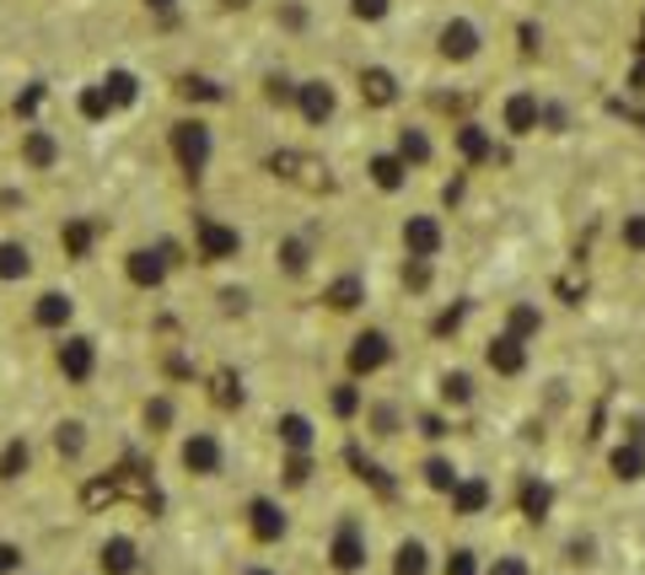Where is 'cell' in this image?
<instances>
[{
  "instance_id": "cell-1",
  "label": "cell",
  "mask_w": 645,
  "mask_h": 575,
  "mask_svg": "<svg viewBox=\"0 0 645 575\" xmlns=\"http://www.w3.org/2000/svg\"><path fill=\"white\" fill-rule=\"evenodd\" d=\"M549 565L559 575H618L624 571V544L618 527L597 511H576L559 533H554Z\"/></svg>"
},
{
  "instance_id": "cell-2",
  "label": "cell",
  "mask_w": 645,
  "mask_h": 575,
  "mask_svg": "<svg viewBox=\"0 0 645 575\" xmlns=\"http://www.w3.org/2000/svg\"><path fill=\"white\" fill-rule=\"evenodd\" d=\"M500 140L527 146V140H544V87H506L495 97V129Z\"/></svg>"
},
{
  "instance_id": "cell-3",
  "label": "cell",
  "mask_w": 645,
  "mask_h": 575,
  "mask_svg": "<svg viewBox=\"0 0 645 575\" xmlns=\"http://www.w3.org/2000/svg\"><path fill=\"white\" fill-rule=\"evenodd\" d=\"M608 259H614L624 274H645V194L624 199L614 215H608Z\"/></svg>"
},
{
  "instance_id": "cell-4",
  "label": "cell",
  "mask_w": 645,
  "mask_h": 575,
  "mask_svg": "<svg viewBox=\"0 0 645 575\" xmlns=\"http://www.w3.org/2000/svg\"><path fill=\"white\" fill-rule=\"evenodd\" d=\"M479 366H485V377H495V382H522V377H532V366H538V350H532L527 339H517V333L490 329L479 339Z\"/></svg>"
},
{
  "instance_id": "cell-5",
  "label": "cell",
  "mask_w": 645,
  "mask_h": 575,
  "mask_svg": "<svg viewBox=\"0 0 645 575\" xmlns=\"http://www.w3.org/2000/svg\"><path fill=\"white\" fill-rule=\"evenodd\" d=\"M603 485L614 489V495H624V500H635V495H645V447L641 441H624V436H603Z\"/></svg>"
},
{
  "instance_id": "cell-6",
  "label": "cell",
  "mask_w": 645,
  "mask_h": 575,
  "mask_svg": "<svg viewBox=\"0 0 645 575\" xmlns=\"http://www.w3.org/2000/svg\"><path fill=\"white\" fill-rule=\"evenodd\" d=\"M399 247L403 259H426V264H441L447 247H452V226L441 211H409L399 221Z\"/></svg>"
},
{
  "instance_id": "cell-7",
  "label": "cell",
  "mask_w": 645,
  "mask_h": 575,
  "mask_svg": "<svg viewBox=\"0 0 645 575\" xmlns=\"http://www.w3.org/2000/svg\"><path fill=\"white\" fill-rule=\"evenodd\" d=\"M479 398H485V377H479V366H441L436 371V415L441 420H452V415H473L479 409Z\"/></svg>"
},
{
  "instance_id": "cell-8",
  "label": "cell",
  "mask_w": 645,
  "mask_h": 575,
  "mask_svg": "<svg viewBox=\"0 0 645 575\" xmlns=\"http://www.w3.org/2000/svg\"><path fill=\"white\" fill-rule=\"evenodd\" d=\"M485 43H490V32H485V22H479L473 11H452V17L436 28V55L447 65H473L485 55Z\"/></svg>"
},
{
  "instance_id": "cell-9",
  "label": "cell",
  "mask_w": 645,
  "mask_h": 575,
  "mask_svg": "<svg viewBox=\"0 0 645 575\" xmlns=\"http://www.w3.org/2000/svg\"><path fill=\"white\" fill-rule=\"evenodd\" d=\"M495 329L517 333V339H527L532 350L544 344V333L554 329V312L544 296H511V302H500V318H495Z\"/></svg>"
},
{
  "instance_id": "cell-10",
  "label": "cell",
  "mask_w": 645,
  "mask_h": 575,
  "mask_svg": "<svg viewBox=\"0 0 645 575\" xmlns=\"http://www.w3.org/2000/svg\"><path fill=\"white\" fill-rule=\"evenodd\" d=\"M361 420H367V436H371V441H399V436H409V425H420L426 415H414L403 398L382 393V398H367Z\"/></svg>"
},
{
  "instance_id": "cell-11",
  "label": "cell",
  "mask_w": 645,
  "mask_h": 575,
  "mask_svg": "<svg viewBox=\"0 0 645 575\" xmlns=\"http://www.w3.org/2000/svg\"><path fill=\"white\" fill-rule=\"evenodd\" d=\"M367 559H371L367 527H361L355 516H344V522L334 527V538H329V565H334L339 575H361L367 571Z\"/></svg>"
},
{
  "instance_id": "cell-12",
  "label": "cell",
  "mask_w": 645,
  "mask_h": 575,
  "mask_svg": "<svg viewBox=\"0 0 645 575\" xmlns=\"http://www.w3.org/2000/svg\"><path fill=\"white\" fill-rule=\"evenodd\" d=\"M173 152H178V162H184V173H205L211 167V129L199 119H184V124H173Z\"/></svg>"
},
{
  "instance_id": "cell-13",
  "label": "cell",
  "mask_w": 645,
  "mask_h": 575,
  "mask_svg": "<svg viewBox=\"0 0 645 575\" xmlns=\"http://www.w3.org/2000/svg\"><path fill=\"white\" fill-rule=\"evenodd\" d=\"M388 361H393V339H388V329L355 333V344H350V377H377Z\"/></svg>"
},
{
  "instance_id": "cell-14",
  "label": "cell",
  "mask_w": 645,
  "mask_h": 575,
  "mask_svg": "<svg viewBox=\"0 0 645 575\" xmlns=\"http://www.w3.org/2000/svg\"><path fill=\"white\" fill-rule=\"evenodd\" d=\"M462 479H468V474H462V462L452 452H441V447L426 452V462H420V485H426L430 495H441V500H452V495L462 489Z\"/></svg>"
},
{
  "instance_id": "cell-15",
  "label": "cell",
  "mask_w": 645,
  "mask_h": 575,
  "mask_svg": "<svg viewBox=\"0 0 645 575\" xmlns=\"http://www.w3.org/2000/svg\"><path fill=\"white\" fill-rule=\"evenodd\" d=\"M296 108H302V119H307L312 129H317V124H329V119H334V108H339L334 81H323V76L302 81V87H296Z\"/></svg>"
},
{
  "instance_id": "cell-16",
  "label": "cell",
  "mask_w": 645,
  "mask_h": 575,
  "mask_svg": "<svg viewBox=\"0 0 645 575\" xmlns=\"http://www.w3.org/2000/svg\"><path fill=\"white\" fill-rule=\"evenodd\" d=\"M479 575H544V565H538L532 548L506 544V548H495V554H479Z\"/></svg>"
},
{
  "instance_id": "cell-17",
  "label": "cell",
  "mask_w": 645,
  "mask_h": 575,
  "mask_svg": "<svg viewBox=\"0 0 645 575\" xmlns=\"http://www.w3.org/2000/svg\"><path fill=\"white\" fill-rule=\"evenodd\" d=\"M393 152L403 156V167H409V173H426L430 162H436V140H430L426 124H403L399 140H393Z\"/></svg>"
},
{
  "instance_id": "cell-18",
  "label": "cell",
  "mask_w": 645,
  "mask_h": 575,
  "mask_svg": "<svg viewBox=\"0 0 645 575\" xmlns=\"http://www.w3.org/2000/svg\"><path fill=\"white\" fill-rule=\"evenodd\" d=\"M393 575H436V554L420 533H403L393 544Z\"/></svg>"
},
{
  "instance_id": "cell-19",
  "label": "cell",
  "mask_w": 645,
  "mask_h": 575,
  "mask_svg": "<svg viewBox=\"0 0 645 575\" xmlns=\"http://www.w3.org/2000/svg\"><path fill=\"white\" fill-rule=\"evenodd\" d=\"M184 468L188 474H199V479L221 474V441H215L211 430H194V436L184 441Z\"/></svg>"
},
{
  "instance_id": "cell-20",
  "label": "cell",
  "mask_w": 645,
  "mask_h": 575,
  "mask_svg": "<svg viewBox=\"0 0 645 575\" xmlns=\"http://www.w3.org/2000/svg\"><path fill=\"white\" fill-rule=\"evenodd\" d=\"M97 565H102V575H135V565H140V544L124 538V533H114V538H102V548H97Z\"/></svg>"
},
{
  "instance_id": "cell-21",
  "label": "cell",
  "mask_w": 645,
  "mask_h": 575,
  "mask_svg": "<svg viewBox=\"0 0 645 575\" xmlns=\"http://www.w3.org/2000/svg\"><path fill=\"white\" fill-rule=\"evenodd\" d=\"M247 516H253L247 527H253V538H258V544H280V538H285V511H280L275 500H253Z\"/></svg>"
},
{
  "instance_id": "cell-22",
  "label": "cell",
  "mask_w": 645,
  "mask_h": 575,
  "mask_svg": "<svg viewBox=\"0 0 645 575\" xmlns=\"http://www.w3.org/2000/svg\"><path fill=\"white\" fill-rule=\"evenodd\" d=\"M92 339H65L60 344V371L70 377V382H87L92 377Z\"/></svg>"
},
{
  "instance_id": "cell-23",
  "label": "cell",
  "mask_w": 645,
  "mask_h": 575,
  "mask_svg": "<svg viewBox=\"0 0 645 575\" xmlns=\"http://www.w3.org/2000/svg\"><path fill=\"white\" fill-rule=\"evenodd\" d=\"M371 183L382 188V194H399L403 183H409V167H403L399 152H377L371 156Z\"/></svg>"
},
{
  "instance_id": "cell-24",
  "label": "cell",
  "mask_w": 645,
  "mask_h": 575,
  "mask_svg": "<svg viewBox=\"0 0 645 575\" xmlns=\"http://www.w3.org/2000/svg\"><path fill=\"white\" fill-rule=\"evenodd\" d=\"M129 280H135L140 291H152V285H162V280H167V259H162V253H152V247L129 253Z\"/></svg>"
},
{
  "instance_id": "cell-25",
  "label": "cell",
  "mask_w": 645,
  "mask_h": 575,
  "mask_svg": "<svg viewBox=\"0 0 645 575\" xmlns=\"http://www.w3.org/2000/svg\"><path fill=\"white\" fill-rule=\"evenodd\" d=\"M70 312H76V306H70V296H60V291H43V296H38V306H32V323H38V329H65V323H70Z\"/></svg>"
},
{
  "instance_id": "cell-26",
  "label": "cell",
  "mask_w": 645,
  "mask_h": 575,
  "mask_svg": "<svg viewBox=\"0 0 645 575\" xmlns=\"http://www.w3.org/2000/svg\"><path fill=\"white\" fill-rule=\"evenodd\" d=\"M199 247H205V259H232L243 247V237L226 232V226H215V221H199Z\"/></svg>"
},
{
  "instance_id": "cell-27",
  "label": "cell",
  "mask_w": 645,
  "mask_h": 575,
  "mask_svg": "<svg viewBox=\"0 0 645 575\" xmlns=\"http://www.w3.org/2000/svg\"><path fill=\"white\" fill-rule=\"evenodd\" d=\"M361 91H367V103H377V108H388V103L399 97V81H393V70L371 65V70H361Z\"/></svg>"
},
{
  "instance_id": "cell-28",
  "label": "cell",
  "mask_w": 645,
  "mask_h": 575,
  "mask_svg": "<svg viewBox=\"0 0 645 575\" xmlns=\"http://www.w3.org/2000/svg\"><path fill=\"white\" fill-rule=\"evenodd\" d=\"M28 274H32L28 243H0V280H28Z\"/></svg>"
},
{
  "instance_id": "cell-29",
  "label": "cell",
  "mask_w": 645,
  "mask_h": 575,
  "mask_svg": "<svg viewBox=\"0 0 645 575\" xmlns=\"http://www.w3.org/2000/svg\"><path fill=\"white\" fill-rule=\"evenodd\" d=\"M280 441L291 452H312V420L307 415H280Z\"/></svg>"
},
{
  "instance_id": "cell-30",
  "label": "cell",
  "mask_w": 645,
  "mask_h": 575,
  "mask_svg": "<svg viewBox=\"0 0 645 575\" xmlns=\"http://www.w3.org/2000/svg\"><path fill=\"white\" fill-rule=\"evenodd\" d=\"M22 156H28L32 167H55V162H60V146H55L43 129H32L28 140H22Z\"/></svg>"
},
{
  "instance_id": "cell-31",
  "label": "cell",
  "mask_w": 645,
  "mask_h": 575,
  "mask_svg": "<svg viewBox=\"0 0 645 575\" xmlns=\"http://www.w3.org/2000/svg\"><path fill=\"white\" fill-rule=\"evenodd\" d=\"M280 264H285V274H307L312 243L307 237H285V243H280Z\"/></svg>"
},
{
  "instance_id": "cell-32",
  "label": "cell",
  "mask_w": 645,
  "mask_h": 575,
  "mask_svg": "<svg viewBox=\"0 0 645 575\" xmlns=\"http://www.w3.org/2000/svg\"><path fill=\"white\" fill-rule=\"evenodd\" d=\"M323 302L334 306V312H350V306H361V280H355V274H344V280H334Z\"/></svg>"
},
{
  "instance_id": "cell-33",
  "label": "cell",
  "mask_w": 645,
  "mask_h": 575,
  "mask_svg": "<svg viewBox=\"0 0 645 575\" xmlns=\"http://www.w3.org/2000/svg\"><path fill=\"white\" fill-rule=\"evenodd\" d=\"M55 447H60V457H81V447H87V436H81V425H76V420L55 425Z\"/></svg>"
},
{
  "instance_id": "cell-34",
  "label": "cell",
  "mask_w": 645,
  "mask_h": 575,
  "mask_svg": "<svg viewBox=\"0 0 645 575\" xmlns=\"http://www.w3.org/2000/svg\"><path fill=\"white\" fill-rule=\"evenodd\" d=\"M28 468V441H11L6 452H0V479H17Z\"/></svg>"
},
{
  "instance_id": "cell-35",
  "label": "cell",
  "mask_w": 645,
  "mask_h": 575,
  "mask_svg": "<svg viewBox=\"0 0 645 575\" xmlns=\"http://www.w3.org/2000/svg\"><path fill=\"white\" fill-rule=\"evenodd\" d=\"M102 91H108V103H135V76H129V70H114V76L102 81Z\"/></svg>"
},
{
  "instance_id": "cell-36",
  "label": "cell",
  "mask_w": 645,
  "mask_h": 575,
  "mask_svg": "<svg viewBox=\"0 0 645 575\" xmlns=\"http://www.w3.org/2000/svg\"><path fill=\"white\" fill-rule=\"evenodd\" d=\"M361 409H367V398L355 393L350 382H344V388H334V415H344V420H350V415H361Z\"/></svg>"
},
{
  "instance_id": "cell-37",
  "label": "cell",
  "mask_w": 645,
  "mask_h": 575,
  "mask_svg": "<svg viewBox=\"0 0 645 575\" xmlns=\"http://www.w3.org/2000/svg\"><path fill=\"white\" fill-rule=\"evenodd\" d=\"M350 11H355L361 22H382V17L393 11V0H350Z\"/></svg>"
},
{
  "instance_id": "cell-38",
  "label": "cell",
  "mask_w": 645,
  "mask_h": 575,
  "mask_svg": "<svg viewBox=\"0 0 645 575\" xmlns=\"http://www.w3.org/2000/svg\"><path fill=\"white\" fill-rule=\"evenodd\" d=\"M447 575H479V554H473V548H458V554H447Z\"/></svg>"
},
{
  "instance_id": "cell-39",
  "label": "cell",
  "mask_w": 645,
  "mask_h": 575,
  "mask_svg": "<svg viewBox=\"0 0 645 575\" xmlns=\"http://www.w3.org/2000/svg\"><path fill=\"white\" fill-rule=\"evenodd\" d=\"M146 425H156V430H162V425H173V403H167V398L146 403Z\"/></svg>"
},
{
  "instance_id": "cell-40",
  "label": "cell",
  "mask_w": 645,
  "mask_h": 575,
  "mask_svg": "<svg viewBox=\"0 0 645 575\" xmlns=\"http://www.w3.org/2000/svg\"><path fill=\"white\" fill-rule=\"evenodd\" d=\"M307 474H312L307 452H296V457H291V462H285V479H291V485H307Z\"/></svg>"
},
{
  "instance_id": "cell-41",
  "label": "cell",
  "mask_w": 645,
  "mask_h": 575,
  "mask_svg": "<svg viewBox=\"0 0 645 575\" xmlns=\"http://www.w3.org/2000/svg\"><path fill=\"white\" fill-rule=\"evenodd\" d=\"M17 565V548H0V571H11Z\"/></svg>"
},
{
  "instance_id": "cell-42",
  "label": "cell",
  "mask_w": 645,
  "mask_h": 575,
  "mask_svg": "<svg viewBox=\"0 0 645 575\" xmlns=\"http://www.w3.org/2000/svg\"><path fill=\"white\" fill-rule=\"evenodd\" d=\"M146 6H152V11H173L178 0H146Z\"/></svg>"
},
{
  "instance_id": "cell-43",
  "label": "cell",
  "mask_w": 645,
  "mask_h": 575,
  "mask_svg": "<svg viewBox=\"0 0 645 575\" xmlns=\"http://www.w3.org/2000/svg\"><path fill=\"white\" fill-rule=\"evenodd\" d=\"M226 6H247V0H226Z\"/></svg>"
},
{
  "instance_id": "cell-44",
  "label": "cell",
  "mask_w": 645,
  "mask_h": 575,
  "mask_svg": "<svg viewBox=\"0 0 645 575\" xmlns=\"http://www.w3.org/2000/svg\"><path fill=\"white\" fill-rule=\"evenodd\" d=\"M247 575H270V571H247Z\"/></svg>"
}]
</instances>
